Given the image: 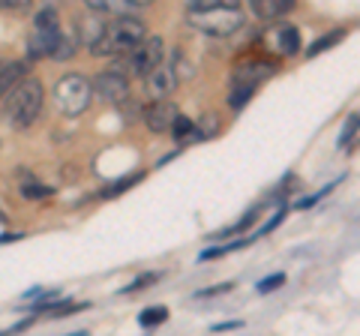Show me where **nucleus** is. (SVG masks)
Returning a JSON list of instances; mask_svg holds the SVG:
<instances>
[{
    "label": "nucleus",
    "mask_w": 360,
    "mask_h": 336,
    "mask_svg": "<svg viewBox=\"0 0 360 336\" xmlns=\"http://www.w3.org/2000/svg\"><path fill=\"white\" fill-rule=\"evenodd\" d=\"M139 39H144V21L129 13L111 15V21L96 33V39L90 46H94L96 58H117V54H127Z\"/></svg>",
    "instance_id": "obj_1"
},
{
    "label": "nucleus",
    "mask_w": 360,
    "mask_h": 336,
    "mask_svg": "<svg viewBox=\"0 0 360 336\" xmlns=\"http://www.w3.org/2000/svg\"><path fill=\"white\" fill-rule=\"evenodd\" d=\"M6 120L13 127L25 129L33 120L39 117L42 111V84L37 78H21V82L6 93Z\"/></svg>",
    "instance_id": "obj_2"
},
{
    "label": "nucleus",
    "mask_w": 360,
    "mask_h": 336,
    "mask_svg": "<svg viewBox=\"0 0 360 336\" xmlns=\"http://www.w3.org/2000/svg\"><path fill=\"white\" fill-rule=\"evenodd\" d=\"M189 25L210 37H231L243 27L240 6H213V9H186Z\"/></svg>",
    "instance_id": "obj_3"
},
{
    "label": "nucleus",
    "mask_w": 360,
    "mask_h": 336,
    "mask_svg": "<svg viewBox=\"0 0 360 336\" xmlns=\"http://www.w3.org/2000/svg\"><path fill=\"white\" fill-rule=\"evenodd\" d=\"M90 99H94V84L84 75H63L54 84V103H58V108L66 117L84 115L90 108Z\"/></svg>",
    "instance_id": "obj_4"
},
{
    "label": "nucleus",
    "mask_w": 360,
    "mask_h": 336,
    "mask_svg": "<svg viewBox=\"0 0 360 336\" xmlns=\"http://www.w3.org/2000/svg\"><path fill=\"white\" fill-rule=\"evenodd\" d=\"M60 39V15L54 6H45L37 13V25H33L30 37V58H49Z\"/></svg>",
    "instance_id": "obj_5"
},
{
    "label": "nucleus",
    "mask_w": 360,
    "mask_h": 336,
    "mask_svg": "<svg viewBox=\"0 0 360 336\" xmlns=\"http://www.w3.org/2000/svg\"><path fill=\"white\" fill-rule=\"evenodd\" d=\"M129 60H127V70H132V75H148L153 66L162 63V39L160 37H144L139 39L135 46L127 51Z\"/></svg>",
    "instance_id": "obj_6"
},
{
    "label": "nucleus",
    "mask_w": 360,
    "mask_h": 336,
    "mask_svg": "<svg viewBox=\"0 0 360 336\" xmlns=\"http://www.w3.org/2000/svg\"><path fill=\"white\" fill-rule=\"evenodd\" d=\"M94 91L105 99V103L111 105H123L129 99V82H127V75L117 72V70H111V72H103L94 82Z\"/></svg>",
    "instance_id": "obj_7"
},
{
    "label": "nucleus",
    "mask_w": 360,
    "mask_h": 336,
    "mask_svg": "<svg viewBox=\"0 0 360 336\" xmlns=\"http://www.w3.org/2000/svg\"><path fill=\"white\" fill-rule=\"evenodd\" d=\"M177 115L180 111H177L174 103H168V99H156L153 105L144 108V123H148L150 132H168Z\"/></svg>",
    "instance_id": "obj_8"
},
{
    "label": "nucleus",
    "mask_w": 360,
    "mask_h": 336,
    "mask_svg": "<svg viewBox=\"0 0 360 336\" xmlns=\"http://www.w3.org/2000/svg\"><path fill=\"white\" fill-rule=\"evenodd\" d=\"M144 82H148V93L153 99H165L168 93H174L177 87V72L172 70V66H153V70L144 75Z\"/></svg>",
    "instance_id": "obj_9"
},
{
    "label": "nucleus",
    "mask_w": 360,
    "mask_h": 336,
    "mask_svg": "<svg viewBox=\"0 0 360 336\" xmlns=\"http://www.w3.org/2000/svg\"><path fill=\"white\" fill-rule=\"evenodd\" d=\"M297 6V0H252V13L262 21H274L288 15Z\"/></svg>",
    "instance_id": "obj_10"
},
{
    "label": "nucleus",
    "mask_w": 360,
    "mask_h": 336,
    "mask_svg": "<svg viewBox=\"0 0 360 336\" xmlns=\"http://www.w3.org/2000/svg\"><path fill=\"white\" fill-rule=\"evenodd\" d=\"M25 78V63H4L0 66V99Z\"/></svg>",
    "instance_id": "obj_11"
},
{
    "label": "nucleus",
    "mask_w": 360,
    "mask_h": 336,
    "mask_svg": "<svg viewBox=\"0 0 360 336\" xmlns=\"http://www.w3.org/2000/svg\"><path fill=\"white\" fill-rule=\"evenodd\" d=\"M84 4L94 9V13H103V15H129L132 13L129 0H84Z\"/></svg>",
    "instance_id": "obj_12"
},
{
    "label": "nucleus",
    "mask_w": 360,
    "mask_h": 336,
    "mask_svg": "<svg viewBox=\"0 0 360 336\" xmlns=\"http://www.w3.org/2000/svg\"><path fill=\"white\" fill-rule=\"evenodd\" d=\"M193 129H195V123L189 117H184V115H177L174 123H172V132H174L177 141H193Z\"/></svg>",
    "instance_id": "obj_13"
},
{
    "label": "nucleus",
    "mask_w": 360,
    "mask_h": 336,
    "mask_svg": "<svg viewBox=\"0 0 360 336\" xmlns=\"http://www.w3.org/2000/svg\"><path fill=\"white\" fill-rule=\"evenodd\" d=\"M165 318H168L165 306H150V309H144L139 316V324H141V328H156V324H162Z\"/></svg>",
    "instance_id": "obj_14"
},
{
    "label": "nucleus",
    "mask_w": 360,
    "mask_h": 336,
    "mask_svg": "<svg viewBox=\"0 0 360 336\" xmlns=\"http://www.w3.org/2000/svg\"><path fill=\"white\" fill-rule=\"evenodd\" d=\"M345 37L342 30H333V33H328V37H321V39H315L312 46H309V58H315V54H321V51H328V49H333V42H340Z\"/></svg>",
    "instance_id": "obj_15"
},
{
    "label": "nucleus",
    "mask_w": 360,
    "mask_h": 336,
    "mask_svg": "<svg viewBox=\"0 0 360 336\" xmlns=\"http://www.w3.org/2000/svg\"><path fill=\"white\" fill-rule=\"evenodd\" d=\"M252 93H255V87H250V84H234V91L229 96V105L231 108H243L252 99Z\"/></svg>",
    "instance_id": "obj_16"
},
{
    "label": "nucleus",
    "mask_w": 360,
    "mask_h": 336,
    "mask_svg": "<svg viewBox=\"0 0 360 336\" xmlns=\"http://www.w3.org/2000/svg\"><path fill=\"white\" fill-rule=\"evenodd\" d=\"M279 46H283L285 54H295L300 49V37H297V30L295 27H285L283 30V37H279Z\"/></svg>",
    "instance_id": "obj_17"
},
{
    "label": "nucleus",
    "mask_w": 360,
    "mask_h": 336,
    "mask_svg": "<svg viewBox=\"0 0 360 336\" xmlns=\"http://www.w3.org/2000/svg\"><path fill=\"white\" fill-rule=\"evenodd\" d=\"M213 6H240V0H186V9H213Z\"/></svg>",
    "instance_id": "obj_18"
},
{
    "label": "nucleus",
    "mask_w": 360,
    "mask_h": 336,
    "mask_svg": "<svg viewBox=\"0 0 360 336\" xmlns=\"http://www.w3.org/2000/svg\"><path fill=\"white\" fill-rule=\"evenodd\" d=\"M354 132H357V115H352V117H348V123L342 127V136H340V148H342V150H345L348 144L354 141Z\"/></svg>",
    "instance_id": "obj_19"
},
{
    "label": "nucleus",
    "mask_w": 360,
    "mask_h": 336,
    "mask_svg": "<svg viewBox=\"0 0 360 336\" xmlns=\"http://www.w3.org/2000/svg\"><path fill=\"white\" fill-rule=\"evenodd\" d=\"M141 177H144L141 172H139V174H129V177H123V181H117L115 186H108V189H105V198H108V195H120L123 189H127V186H132V183H139Z\"/></svg>",
    "instance_id": "obj_20"
},
{
    "label": "nucleus",
    "mask_w": 360,
    "mask_h": 336,
    "mask_svg": "<svg viewBox=\"0 0 360 336\" xmlns=\"http://www.w3.org/2000/svg\"><path fill=\"white\" fill-rule=\"evenodd\" d=\"M285 283V276L283 273H276V276H267V279H262V283H258V291H262V295H270V291H276L279 285Z\"/></svg>",
    "instance_id": "obj_21"
},
{
    "label": "nucleus",
    "mask_w": 360,
    "mask_h": 336,
    "mask_svg": "<svg viewBox=\"0 0 360 336\" xmlns=\"http://www.w3.org/2000/svg\"><path fill=\"white\" fill-rule=\"evenodd\" d=\"M0 9L4 13H25V9H30V0H0Z\"/></svg>",
    "instance_id": "obj_22"
},
{
    "label": "nucleus",
    "mask_w": 360,
    "mask_h": 336,
    "mask_svg": "<svg viewBox=\"0 0 360 336\" xmlns=\"http://www.w3.org/2000/svg\"><path fill=\"white\" fill-rule=\"evenodd\" d=\"M156 279H160L156 273H144V276H139V279H135V283H132L129 288H123V295H129V291H141V288H148L150 283H156Z\"/></svg>",
    "instance_id": "obj_23"
},
{
    "label": "nucleus",
    "mask_w": 360,
    "mask_h": 336,
    "mask_svg": "<svg viewBox=\"0 0 360 336\" xmlns=\"http://www.w3.org/2000/svg\"><path fill=\"white\" fill-rule=\"evenodd\" d=\"M21 195L25 198H42V195H51V189L49 186H25L21 189Z\"/></svg>",
    "instance_id": "obj_24"
},
{
    "label": "nucleus",
    "mask_w": 360,
    "mask_h": 336,
    "mask_svg": "<svg viewBox=\"0 0 360 336\" xmlns=\"http://www.w3.org/2000/svg\"><path fill=\"white\" fill-rule=\"evenodd\" d=\"M234 285L231 283H222V285H217V288H207V291H198L195 297H213V295H225V291H231Z\"/></svg>",
    "instance_id": "obj_25"
},
{
    "label": "nucleus",
    "mask_w": 360,
    "mask_h": 336,
    "mask_svg": "<svg viewBox=\"0 0 360 336\" xmlns=\"http://www.w3.org/2000/svg\"><path fill=\"white\" fill-rule=\"evenodd\" d=\"M234 328H243V321H222V324H213V330H234Z\"/></svg>",
    "instance_id": "obj_26"
},
{
    "label": "nucleus",
    "mask_w": 360,
    "mask_h": 336,
    "mask_svg": "<svg viewBox=\"0 0 360 336\" xmlns=\"http://www.w3.org/2000/svg\"><path fill=\"white\" fill-rule=\"evenodd\" d=\"M13 240H21V234H4L0 238V243H13Z\"/></svg>",
    "instance_id": "obj_27"
},
{
    "label": "nucleus",
    "mask_w": 360,
    "mask_h": 336,
    "mask_svg": "<svg viewBox=\"0 0 360 336\" xmlns=\"http://www.w3.org/2000/svg\"><path fill=\"white\" fill-rule=\"evenodd\" d=\"M129 4H132V6H148L150 0H129Z\"/></svg>",
    "instance_id": "obj_28"
},
{
    "label": "nucleus",
    "mask_w": 360,
    "mask_h": 336,
    "mask_svg": "<svg viewBox=\"0 0 360 336\" xmlns=\"http://www.w3.org/2000/svg\"><path fill=\"white\" fill-rule=\"evenodd\" d=\"M0 222H4V214H0Z\"/></svg>",
    "instance_id": "obj_29"
}]
</instances>
